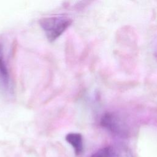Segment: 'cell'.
Listing matches in <instances>:
<instances>
[{
	"mask_svg": "<svg viewBox=\"0 0 157 157\" xmlns=\"http://www.w3.org/2000/svg\"><path fill=\"white\" fill-rule=\"evenodd\" d=\"M72 23L70 17L65 15H55L42 18L39 24L48 40L53 42L57 39Z\"/></svg>",
	"mask_w": 157,
	"mask_h": 157,
	"instance_id": "cell-1",
	"label": "cell"
},
{
	"mask_svg": "<svg viewBox=\"0 0 157 157\" xmlns=\"http://www.w3.org/2000/svg\"><path fill=\"white\" fill-rule=\"evenodd\" d=\"M101 124L109 131L118 136L126 134V129L117 117L111 113H105L101 119Z\"/></svg>",
	"mask_w": 157,
	"mask_h": 157,
	"instance_id": "cell-2",
	"label": "cell"
},
{
	"mask_svg": "<svg viewBox=\"0 0 157 157\" xmlns=\"http://www.w3.org/2000/svg\"><path fill=\"white\" fill-rule=\"evenodd\" d=\"M91 157H132V155L125 147L111 145L99 150Z\"/></svg>",
	"mask_w": 157,
	"mask_h": 157,
	"instance_id": "cell-3",
	"label": "cell"
},
{
	"mask_svg": "<svg viewBox=\"0 0 157 157\" xmlns=\"http://www.w3.org/2000/svg\"><path fill=\"white\" fill-rule=\"evenodd\" d=\"M10 88V78L4 54V48L0 42V90L8 91Z\"/></svg>",
	"mask_w": 157,
	"mask_h": 157,
	"instance_id": "cell-4",
	"label": "cell"
},
{
	"mask_svg": "<svg viewBox=\"0 0 157 157\" xmlns=\"http://www.w3.org/2000/svg\"><path fill=\"white\" fill-rule=\"evenodd\" d=\"M66 140L72 145L77 155L82 153L83 149L82 136L79 133L71 132L66 135Z\"/></svg>",
	"mask_w": 157,
	"mask_h": 157,
	"instance_id": "cell-5",
	"label": "cell"
}]
</instances>
